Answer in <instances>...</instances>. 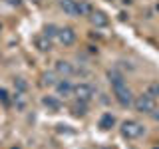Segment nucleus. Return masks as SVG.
Segmentation results:
<instances>
[{
	"mask_svg": "<svg viewBox=\"0 0 159 149\" xmlns=\"http://www.w3.org/2000/svg\"><path fill=\"white\" fill-rule=\"evenodd\" d=\"M34 46H36L40 52H50L52 50V38H48L46 34H38L34 38Z\"/></svg>",
	"mask_w": 159,
	"mask_h": 149,
	"instance_id": "nucleus-10",
	"label": "nucleus"
},
{
	"mask_svg": "<svg viewBox=\"0 0 159 149\" xmlns=\"http://www.w3.org/2000/svg\"><path fill=\"white\" fill-rule=\"evenodd\" d=\"M72 113L76 117H84L88 113V102H80V99H76V103L72 106Z\"/></svg>",
	"mask_w": 159,
	"mask_h": 149,
	"instance_id": "nucleus-15",
	"label": "nucleus"
},
{
	"mask_svg": "<svg viewBox=\"0 0 159 149\" xmlns=\"http://www.w3.org/2000/svg\"><path fill=\"white\" fill-rule=\"evenodd\" d=\"M88 18H89V22H92V26H96V28H106L109 24V16L106 12H102V10H93Z\"/></svg>",
	"mask_w": 159,
	"mask_h": 149,
	"instance_id": "nucleus-8",
	"label": "nucleus"
},
{
	"mask_svg": "<svg viewBox=\"0 0 159 149\" xmlns=\"http://www.w3.org/2000/svg\"><path fill=\"white\" fill-rule=\"evenodd\" d=\"M0 102H2L4 106H10V103H12V99H10V93H8L4 88H0Z\"/></svg>",
	"mask_w": 159,
	"mask_h": 149,
	"instance_id": "nucleus-20",
	"label": "nucleus"
},
{
	"mask_svg": "<svg viewBox=\"0 0 159 149\" xmlns=\"http://www.w3.org/2000/svg\"><path fill=\"white\" fill-rule=\"evenodd\" d=\"M113 96H116V99H117V103L121 107H131L133 106V93H131V89L127 88V84H121V86H116L113 88Z\"/></svg>",
	"mask_w": 159,
	"mask_h": 149,
	"instance_id": "nucleus-3",
	"label": "nucleus"
},
{
	"mask_svg": "<svg viewBox=\"0 0 159 149\" xmlns=\"http://www.w3.org/2000/svg\"><path fill=\"white\" fill-rule=\"evenodd\" d=\"M42 106L48 107V111H60V109H62V102H60L58 96H44Z\"/></svg>",
	"mask_w": 159,
	"mask_h": 149,
	"instance_id": "nucleus-9",
	"label": "nucleus"
},
{
	"mask_svg": "<svg viewBox=\"0 0 159 149\" xmlns=\"http://www.w3.org/2000/svg\"><path fill=\"white\" fill-rule=\"evenodd\" d=\"M133 107H135V111L139 113H147V115H151L153 111H155V97H151L149 93H141V96H135L133 99Z\"/></svg>",
	"mask_w": 159,
	"mask_h": 149,
	"instance_id": "nucleus-2",
	"label": "nucleus"
},
{
	"mask_svg": "<svg viewBox=\"0 0 159 149\" xmlns=\"http://www.w3.org/2000/svg\"><path fill=\"white\" fill-rule=\"evenodd\" d=\"M147 93H149V96H151V97H159V82H151V84H149V86H147Z\"/></svg>",
	"mask_w": 159,
	"mask_h": 149,
	"instance_id": "nucleus-19",
	"label": "nucleus"
},
{
	"mask_svg": "<svg viewBox=\"0 0 159 149\" xmlns=\"http://www.w3.org/2000/svg\"><path fill=\"white\" fill-rule=\"evenodd\" d=\"M54 88H56V96L58 97H70V96H74V88L76 86H74L68 78H62Z\"/></svg>",
	"mask_w": 159,
	"mask_h": 149,
	"instance_id": "nucleus-7",
	"label": "nucleus"
},
{
	"mask_svg": "<svg viewBox=\"0 0 159 149\" xmlns=\"http://www.w3.org/2000/svg\"><path fill=\"white\" fill-rule=\"evenodd\" d=\"M151 117H153V121H159V109L155 107V111L151 113Z\"/></svg>",
	"mask_w": 159,
	"mask_h": 149,
	"instance_id": "nucleus-22",
	"label": "nucleus"
},
{
	"mask_svg": "<svg viewBox=\"0 0 159 149\" xmlns=\"http://www.w3.org/2000/svg\"><path fill=\"white\" fill-rule=\"evenodd\" d=\"M76 30H74L72 26H62L60 28V32H58V42L62 44V46H74L76 44Z\"/></svg>",
	"mask_w": 159,
	"mask_h": 149,
	"instance_id": "nucleus-5",
	"label": "nucleus"
},
{
	"mask_svg": "<svg viewBox=\"0 0 159 149\" xmlns=\"http://www.w3.org/2000/svg\"><path fill=\"white\" fill-rule=\"evenodd\" d=\"M32 2H34V4H40V2H42V0H32Z\"/></svg>",
	"mask_w": 159,
	"mask_h": 149,
	"instance_id": "nucleus-23",
	"label": "nucleus"
},
{
	"mask_svg": "<svg viewBox=\"0 0 159 149\" xmlns=\"http://www.w3.org/2000/svg\"><path fill=\"white\" fill-rule=\"evenodd\" d=\"M113 125H116V115L113 113H103L102 117H99V127L102 129H111Z\"/></svg>",
	"mask_w": 159,
	"mask_h": 149,
	"instance_id": "nucleus-14",
	"label": "nucleus"
},
{
	"mask_svg": "<svg viewBox=\"0 0 159 149\" xmlns=\"http://www.w3.org/2000/svg\"><path fill=\"white\" fill-rule=\"evenodd\" d=\"M119 131L125 139H139L145 133V125L141 121H137V119H125L121 123V127H119Z\"/></svg>",
	"mask_w": 159,
	"mask_h": 149,
	"instance_id": "nucleus-1",
	"label": "nucleus"
},
{
	"mask_svg": "<svg viewBox=\"0 0 159 149\" xmlns=\"http://www.w3.org/2000/svg\"><path fill=\"white\" fill-rule=\"evenodd\" d=\"M107 79H109V84H111V88L125 84V76H123L117 68H113V70H109V72H107Z\"/></svg>",
	"mask_w": 159,
	"mask_h": 149,
	"instance_id": "nucleus-12",
	"label": "nucleus"
},
{
	"mask_svg": "<svg viewBox=\"0 0 159 149\" xmlns=\"http://www.w3.org/2000/svg\"><path fill=\"white\" fill-rule=\"evenodd\" d=\"M12 102H14V106H16L18 109H24V106H26V99H24V93L22 92H16L12 96Z\"/></svg>",
	"mask_w": 159,
	"mask_h": 149,
	"instance_id": "nucleus-16",
	"label": "nucleus"
},
{
	"mask_svg": "<svg viewBox=\"0 0 159 149\" xmlns=\"http://www.w3.org/2000/svg\"><path fill=\"white\" fill-rule=\"evenodd\" d=\"M96 93H98V89L88 82L76 84V88H74V96H76V99H80V102H92V99L96 97Z\"/></svg>",
	"mask_w": 159,
	"mask_h": 149,
	"instance_id": "nucleus-4",
	"label": "nucleus"
},
{
	"mask_svg": "<svg viewBox=\"0 0 159 149\" xmlns=\"http://www.w3.org/2000/svg\"><path fill=\"white\" fill-rule=\"evenodd\" d=\"M60 8L70 16H78V0H58Z\"/></svg>",
	"mask_w": 159,
	"mask_h": 149,
	"instance_id": "nucleus-11",
	"label": "nucleus"
},
{
	"mask_svg": "<svg viewBox=\"0 0 159 149\" xmlns=\"http://www.w3.org/2000/svg\"><path fill=\"white\" fill-rule=\"evenodd\" d=\"M54 72H56L60 78H70V76L76 74V68H74V64L68 62V60H58V62L54 64Z\"/></svg>",
	"mask_w": 159,
	"mask_h": 149,
	"instance_id": "nucleus-6",
	"label": "nucleus"
},
{
	"mask_svg": "<svg viewBox=\"0 0 159 149\" xmlns=\"http://www.w3.org/2000/svg\"><path fill=\"white\" fill-rule=\"evenodd\" d=\"M58 32H60V28L56 24H48V26L44 28V34H46L48 38H58Z\"/></svg>",
	"mask_w": 159,
	"mask_h": 149,
	"instance_id": "nucleus-17",
	"label": "nucleus"
},
{
	"mask_svg": "<svg viewBox=\"0 0 159 149\" xmlns=\"http://www.w3.org/2000/svg\"><path fill=\"white\" fill-rule=\"evenodd\" d=\"M58 82H60V79H58L56 72H44L42 74V86L44 88H54Z\"/></svg>",
	"mask_w": 159,
	"mask_h": 149,
	"instance_id": "nucleus-13",
	"label": "nucleus"
},
{
	"mask_svg": "<svg viewBox=\"0 0 159 149\" xmlns=\"http://www.w3.org/2000/svg\"><path fill=\"white\" fill-rule=\"evenodd\" d=\"M4 2H6L8 6H20V4H22V0H4Z\"/></svg>",
	"mask_w": 159,
	"mask_h": 149,
	"instance_id": "nucleus-21",
	"label": "nucleus"
},
{
	"mask_svg": "<svg viewBox=\"0 0 159 149\" xmlns=\"http://www.w3.org/2000/svg\"><path fill=\"white\" fill-rule=\"evenodd\" d=\"M14 88H16V92H26L28 89V84H26V79L24 78H14Z\"/></svg>",
	"mask_w": 159,
	"mask_h": 149,
	"instance_id": "nucleus-18",
	"label": "nucleus"
}]
</instances>
